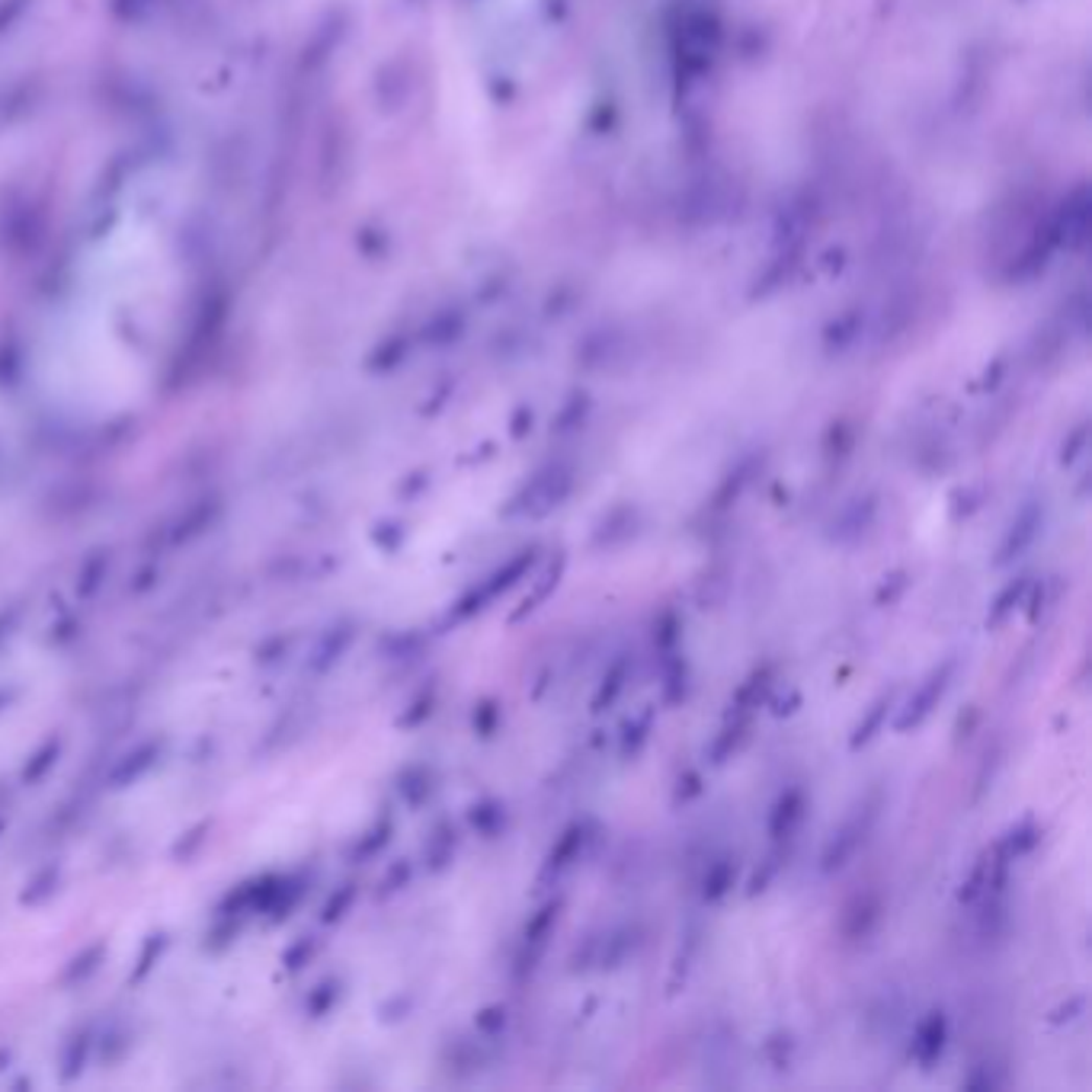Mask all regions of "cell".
Listing matches in <instances>:
<instances>
[{"label":"cell","instance_id":"cell-1","mask_svg":"<svg viewBox=\"0 0 1092 1092\" xmlns=\"http://www.w3.org/2000/svg\"><path fill=\"white\" fill-rule=\"evenodd\" d=\"M570 491H574V472H570V468H561V464H548L509 497V503L503 506V516L542 519V516L554 513L570 497Z\"/></svg>","mask_w":1092,"mask_h":1092},{"label":"cell","instance_id":"cell-2","mask_svg":"<svg viewBox=\"0 0 1092 1092\" xmlns=\"http://www.w3.org/2000/svg\"><path fill=\"white\" fill-rule=\"evenodd\" d=\"M536 564H539V545H529V548H523V551H516L509 561H503L497 570H491V574H487L472 593H464V596L458 599L455 615H458V618H472V615L484 612L494 599H500L506 590H513L519 581H523Z\"/></svg>","mask_w":1092,"mask_h":1092},{"label":"cell","instance_id":"cell-3","mask_svg":"<svg viewBox=\"0 0 1092 1092\" xmlns=\"http://www.w3.org/2000/svg\"><path fill=\"white\" fill-rule=\"evenodd\" d=\"M561 910H564V901L551 897L523 926V935H519V946H516V958H513V977L519 983H526L539 971V964H542V958L548 952L551 935H554V926L561 919Z\"/></svg>","mask_w":1092,"mask_h":1092},{"label":"cell","instance_id":"cell-4","mask_svg":"<svg viewBox=\"0 0 1092 1092\" xmlns=\"http://www.w3.org/2000/svg\"><path fill=\"white\" fill-rule=\"evenodd\" d=\"M641 942H644V929L638 923L612 926L602 935L587 939L584 952L574 955V971H581V968H602V971L621 968L641 949Z\"/></svg>","mask_w":1092,"mask_h":1092},{"label":"cell","instance_id":"cell-5","mask_svg":"<svg viewBox=\"0 0 1092 1092\" xmlns=\"http://www.w3.org/2000/svg\"><path fill=\"white\" fill-rule=\"evenodd\" d=\"M874 820H878V798L865 801L852 817L843 820L840 829H834V837L826 840V846H823V852H820V871H823V874H834V871L846 868L849 859L865 846Z\"/></svg>","mask_w":1092,"mask_h":1092},{"label":"cell","instance_id":"cell-6","mask_svg":"<svg viewBox=\"0 0 1092 1092\" xmlns=\"http://www.w3.org/2000/svg\"><path fill=\"white\" fill-rule=\"evenodd\" d=\"M955 669L958 663L955 660H942L939 666H932L926 680L913 689V696L907 699V705L901 708L894 727L901 734L913 731V727H919L935 708H939V702L946 699V692L952 689V680H955Z\"/></svg>","mask_w":1092,"mask_h":1092},{"label":"cell","instance_id":"cell-7","mask_svg":"<svg viewBox=\"0 0 1092 1092\" xmlns=\"http://www.w3.org/2000/svg\"><path fill=\"white\" fill-rule=\"evenodd\" d=\"M590 840H593V823H590V820L567 823V826L561 829V837L554 840V846L548 849L545 862H542L539 884H554V881H561L570 868H574V865L584 859Z\"/></svg>","mask_w":1092,"mask_h":1092},{"label":"cell","instance_id":"cell-8","mask_svg":"<svg viewBox=\"0 0 1092 1092\" xmlns=\"http://www.w3.org/2000/svg\"><path fill=\"white\" fill-rule=\"evenodd\" d=\"M949 1034H952V1025H949L946 1009H929V1013L916 1022V1028H913V1038H910V1061H913L919 1070H932L935 1064H939V1061L946 1057Z\"/></svg>","mask_w":1092,"mask_h":1092},{"label":"cell","instance_id":"cell-9","mask_svg":"<svg viewBox=\"0 0 1092 1092\" xmlns=\"http://www.w3.org/2000/svg\"><path fill=\"white\" fill-rule=\"evenodd\" d=\"M1042 526H1045V503H1042V500L1022 503V509L1016 513V519L1009 523L1003 542H1000V548H997L994 564H997V567H1006V564H1013L1016 558H1022V554L1038 542V536H1042Z\"/></svg>","mask_w":1092,"mask_h":1092},{"label":"cell","instance_id":"cell-10","mask_svg":"<svg viewBox=\"0 0 1092 1092\" xmlns=\"http://www.w3.org/2000/svg\"><path fill=\"white\" fill-rule=\"evenodd\" d=\"M804 814H807V792L801 786H792L786 789L782 795H778L769 807V820H766V829L775 846L782 843H792L798 826L804 823Z\"/></svg>","mask_w":1092,"mask_h":1092},{"label":"cell","instance_id":"cell-11","mask_svg":"<svg viewBox=\"0 0 1092 1092\" xmlns=\"http://www.w3.org/2000/svg\"><path fill=\"white\" fill-rule=\"evenodd\" d=\"M564 570H567V558L558 551L542 570H539V577H536V584H532V590L523 596V602H519L516 609H513V615H509V621H513V625H516V621H523L526 615H532L542 602H548L551 596H554V590L561 587V581H564Z\"/></svg>","mask_w":1092,"mask_h":1092},{"label":"cell","instance_id":"cell-12","mask_svg":"<svg viewBox=\"0 0 1092 1092\" xmlns=\"http://www.w3.org/2000/svg\"><path fill=\"white\" fill-rule=\"evenodd\" d=\"M772 683H775V666L772 663H763L756 666L747 680L734 689L731 696V705H727V714H741V718H753V711L769 699L772 692Z\"/></svg>","mask_w":1092,"mask_h":1092},{"label":"cell","instance_id":"cell-13","mask_svg":"<svg viewBox=\"0 0 1092 1092\" xmlns=\"http://www.w3.org/2000/svg\"><path fill=\"white\" fill-rule=\"evenodd\" d=\"M632 669H635V660H632L629 654H618V657L606 666L602 680H599V689H596V696H593V702H590V711H593V714L609 711V708L621 699V692H625V686H629V680H632Z\"/></svg>","mask_w":1092,"mask_h":1092},{"label":"cell","instance_id":"cell-14","mask_svg":"<svg viewBox=\"0 0 1092 1092\" xmlns=\"http://www.w3.org/2000/svg\"><path fill=\"white\" fill-rule=\"evenodd\" d=\"M874 513H878V503H874L871 494H868V497L849 500V503L840 509V516L834 519V532H829V536H834L837 542H852V539H859V536L871 526Z\"/></svg>","mask_w":1092,"mask_h":1092},{"label":"cell","instance_id":"cell-15","mask_svg":"<svg viewBox=\"0 0 1092 1092\" xmlns=\"http://www.w3.org/2000/svg\"><path fill=\"white\" fill-rule=\"evenodd\" d=\"M750 737V718L741 714H724L721 731L714 734L711 747H708V759L714 766H724L727 759H734V753H741V747Z\"/></svg>","mask_w":1092,"mask_h":1092},{"label":"cell","instance_id":"cell-16","mask_svg":"<svg viewBox=\"0 0 1092 1092\" xmlns=\"http://www.w3.org/2000/svg\"><path fill=\"white\" fill-rule=\"evenodd\" d=\"M689 660L673 651L666 657H660V692H663V702L666 705H683L686 696H689Z\"/></svg>","mask_w":1092,"mask_h":1092},{"label":"cell","instance_id":"cell-17","mask_svg":"<svg viewBox=\"0 0 1092 1092\" xmlns=\"http://www.w3.org/2000/svg\"><path fill=\"white\" fill-rule=\"evenodd\" d=\"M654 721H657V708H654V705H644L638 714H632L625 724H621V734H618V756H621V759L632 763L635 756H641V750H644L647 741H651Z\"/></svg>","mask_w":1092,"mask_h":1092},{"label":"cell","instance_id":"cell-18","mask_svg":"<svg viewBox=\"0 0 1092 1092\" xmlns=\"http://www.w3.org/2000/svg\"><path fill=\"white\" fill-rule=\"evenodd\" d=\"M737 881V859L734 856H718L714 862H708L705 874H702V901L705 904H721L727 894L734 891Z\"/></svg>","mask_w":1092,"mask_h":1092},{"label":"cell","instance_id":"cell-19","mask_svg":"<svg viewBox=\"0 0 1092 1092\" xmlns=\"http://www.w3.org/2000/svg\"><path fill=\"white\" fill-rule=\"evenodd\" d=\"M1028 593H1031V577H1028V574L1009 581V584L994 596V602H991V612H986V629H1000L1016 609L1025 606Z\"/></svg>","mask_w":1092,"mask_h":1092},{"label":"cell","instance_id":"cell-20","mask_svg":"<svg viewBox=\"0 0 1092 1092\" xmlns=\"http://www.w3.org/2000/svg\"><path fill=\"white\" fill-rule=\"evenodd\" d=\"M878 923H881V901H878V894L856 897V904L849 907V916H846V935H849V939H856V942L868 939Z\"/></svg>","mask_w":1092,"mask_h":1092},{"label":"cell","instance_id":"cell-21","mask_svg":"<svg viewBox=\"0 0 1092 1092\" xmlns=\"http://www.w3.org/2000/svg\"><path fill=\"white\" fill-rule=\"evenodd\" d=\"M891 705H894V696H891V692H884L881 699H874V705L865 711V718L856 724V731H852V737H849V747H852V750L868 747V744L881 734V727H884V721H888Z\"/></svg>","mask_w":1092,"mask_h":1092},{"label":"cell","instance_id":"cell-22","mask_svg":"<svg viewBox=\"0 0 1092 1092\" xmlns=\"http://www.w3.org/2000/svg\"><path fill=\"white\" fill-rule=\"evenodd\" d=\"M680 641H683V621L680 615H676L673 609H663L654 621V651L657 657H666L673 651H680Z\"/></svg>","mask_w":1092,"mask_h":1092},{"label":"cell","instance_id":"cell-23","mask_svg":"<svg viewBox=\"0 0 1092 1092\" xmlns=\"http://www.w3.org/2000/svg\"><path fill=\"white\" fill-rule=\"evenodd\" d=\"M472 826L478 829L481 837L487 840H497L503 829H506V804L491 798V801H481L472 807Z\"/></svg>","mask_w":1092,"mask_h":1092},{"label":"cell","instance_id":"cell-24","mask_svg":"<svg viewBox=\"0 0 1092 1092\" xmlns=\"http://www.w3.org/2000/svg\"><path fill=\"white\" fill-rule=\"evenodd\" d=\"M1038 843H1042V826H1038L1034 820H1022L1016 823L1009 834L1003 837V846L1013 859H1025L1038 849Z\"/></svg>","mask_w":1092,"mask_h":1092},{"label":"cell","instance_id":"cell-25","mask_svg":"<svg viewBox=\"0 0 1092 1092\" xmlns=\"http://www.w3.org/2000/svg\"><path fill=\"white\" fill-rule=\"evenodd\" d=\"M986 878H991V849L980 852V859L974 862V868L961 881V888H958V904L961 907H974L980 901V894L986 888Z\"/></svg>","mask_w":1092,"mask_h":1092},{"label":"cell","instance_id":"cell-26","mask_svg":"<svg viewBox=\"0 0 1092 1092\" xmlns=\"http://www.w3.org/2000/svg\"><path fill=\"white\" fill-rule=\"evenodd\" d=\"M795 1038L789 1034V1031H775V1034H769V1042H766V1061H769V1067L772 1070H778V1073H786V1070H792V1064H795Z\"/></svg>","mask_w":1092,"mask_h":1092},{"label":"cell","instance_id":"cell-27","mask_svg":"<svg viewBox=\"0 0 1092 1092\" xmlns=\"http://www.w3.org/2000/svg\"><path fill=\"white\" fill-rule=\"evenodd\" d=\"M750 484V472H747V468H737V472L734 475H727L724 481H721V487L714 491V497H711V509H727V506H734L741 497H744V487Z\"/></svg>","mask_w":1092,"mask_h":1092},{"label":"cell","instance_id":"cell-28","mask_svg":"<svg viewBox=\"0 0 1092 1092\" xmlns=\"http://www.w3.org/2000/svg\"><path fill=\"white\" fill-rule=\"evenodd\" d=\"M782 865H786V852L782 849H775V852H769L766 856V862H759V868L753 871V878H750V888H747V897H756V894H763L766 888H769V884L778 878V871H782Z\"/></svg>","mask_w":1092,"mask_h":1092},{"label":"cell","instance_id":"cell-29","mask_svg":"<svg viewBox=\"0 0 1092 1092\" xmlns=\"http://www.w3.org/2000/svg\"><path fill=\"white\" fill-rule=\"evenodd\" d=\"M500 724H503V711H500V702H494V699H484L481 705H475V734H478V737H484V741L497 737V731H500Z\"/></svg>","mask_w":1092,"mask_h":1092},{"label":"cell","instance_id":"cell-30","mask_svg":"<svg viewBox=\"0 0 1092 1092\" xmlns=\"http://www.w3.org/2000/svg\"><path fill=\"white\" fill-rule=\"evenodd\" d=\"M506 1022H509V1013H506V1006H500V1003H494V1006H487V1009L478 1013V1028H481L484 1034H491V1038L503 1034V1031H506Z\"/></svg>","mask_w":1092,"mask_h":1092},{"label":"cell","instance_id":"cell-31","mask_svg":"<svg viewBox=\"0 0 1092 1092\" xmlns=\"http://www.w3.org/2000/svg\"><path fill=\"white\" fill-rule=\"evenodd\" d=\"M705 789H702V775L696 772V769H686L683 775H680V782H676V804H689V801H696L699 795H702Z\"/></svg>","mask_w":1092,"mask_h":1092},{"label":"cell","instance_id":"cell-32","mask_svg":"<svg viewBox=\"0 0 1092 1092\" xmlns=\"http://www.w3.org/2000/svg\"><path fill=\"white\" fill-rule=\"evenodd\" d=\"M904 590H907V574H891V577H884L874 599H878V606H894L904 596Z\"/></svg>","mask_w":1092,"mask_h":1092},{"label":"cell","instance_id":"cell-33","mask_svg":"<svg viewBox=\"0 0 1092 1092\" xmlns=\"http://www.w3.org/2000/svg\"><path fill=\"white\" fill-rule=\"evenodd\" d=\"M1083 1013H1086V997H1070V1003H1064V1006L1051 1016V1022H1054V1025H1064V1022L1079 1019Z\"/></svg>","mask_w":1092,"mask_h":1092}]
</instances>
